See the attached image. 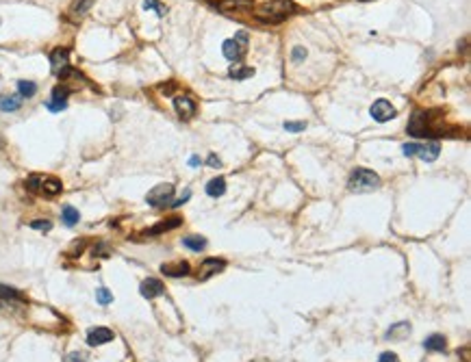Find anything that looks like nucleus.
Segmentation results:
<instances>
[{
  "label": "nucleus",
  "instance_id": "nucleus-38",
  "mask_svg": "<svg viewBox=\"0 0 471 362\" xmlns=\"http://www.w3.org/2000/svg\"><path fill=\"white\" fill-rule=\"evenodd\" d=\"M234 39H237V42H241V46H245V42H248V33H243V31H239L237 35H234Z\"/></svg>",
  "mask_w": 471,
  "mask_h": 362
},
{
  "label": "nucleus",
  "instance_id": "nucleus-9",
  "mask_svg": "<svg viewBox=\"0 0 471 362\" xmlns=\"http://www.w3.org/2000/svg\"><path fill=\"white\" fill-rule=\"evenodd\" d=\"M174 109L183 120H189V117H193V113H195V102L189 96H178L174 100Z\"/></svg>",
  "mask_w": 471,
  "mask_h": 362
},
{
  "label": "nucleus",
  "instance_id": "nucleus-4",
  "mask_svg": "<svg viewBox=\"0 0 471 362\" xmlns=\"http://www.w3.org/2000/svg\"><path fill=\"white\" fill-rule=\"evenodd\" d=\"M369 113H371V117H374L376 122H380V124H385V122H389V120H393V117L397 115V113H395V109L391 106V102H389V100H376L374 104H371Z\"/></svg>",
  "mask_w": 471,
  "mask_h": 362
},
{
  "label": "nucleus",
  "instance_id": "nucleus-10",
  "mask_svg": "<svg viewBox=\"0 0 471 362\" xmlns=\"http://www.w3.org/2000/svg\"><path fill=\"white\" fill-rule=\"evenodd\" d=\"M67 56H70V50L67 48H55L52 54H50V67L52 72H61L63 67H67Z\"/></svg>",
  "mask_w": 471,
  "mask_h": 362
},
{
  "label": "nucleus",
  "instance_id": "nucleus-13",
  "mask_svg": "<svg viewBox=\"0 0 471 362\" xmlns=\"http://www.w3.org/2000/svg\"><path fill=\"white\" fill-rule=\"evenodd\" d=\"M180 223H183L180 217H172V219H168V221H159L156 226L148 228L143 234H146V237H156V234H161V232H168V230H172V228H178Z\"/></svg>",
  "mask_w": 471,
  "mask_h": 362
},
{
  "label": "nucleus",
  "instance_id": "nucleus-3",
  "mask_svg": "<svg viewBox=\"0 0 471 362\" xmlns=\"http://www.w3.org/2000/svg\"><path fill=\"white\" fill-rule=\"evenodd\" d=\"M172 195H174V184L161 182V184H156L148 195H146V202H148L150 206H154V208H161V206H165V204H170Z\"/></svg>",
  "mask_w": 471,
  "mask_h": 362
},
{
  "label": "nucleus",
  "instance_id": "nucleus-1",
  "mask_svg": "<svg viewBox=\"0 0 471 362\" xmlns=\"http://www.w3.org/2000/svg\"><path fill=\"white\" fill-rule=\"evenodd\" d=\"M348 187L350 191L354 193H371L380 187V176L371 169H363L358 167L356 172H352L350 180H348Z\"/></svg>",
  "mask_w": 471,
  "mask_h": 362
},
{
  "label": "nucleus",
  "instance_id": "nucleus-21",
  "mask_svg": "<svg viewBox=\"0 0 471 362\" xmlns=\"http://www.w3.org/2000/svg\"><path fill=\"white\" fill-rule=\"evenodd\" d=\"M61 189H63V184H61V180H57V178H46L44 184H42V193H46V195H59Z\"/></svg>",
  "mask_w": 471,
  "mask_h": 362
},
{
  "label": "nucleus",
  "instance_id": "nucleus-40",
  "mask_svg": "<svg viewBox=\"0 0 471 362\" xmlns=\"http://www.w3.org/2000/svg\"><path fill=\"white\" fill-rule=\"evenodd\" d=\"M360 3H369V0H360Z\"/></svg>",
  "mask_w": 471,
  "mask_h": 362
},
{
  "label": "nucleus",
  "instance_id": "nucleus-20",
  "mask_svg": "<svg viewBox=\"0 0 471 362\" xmlns=\"http://www.w3.org/2000/svg\"><path fill=\"white\" fill-rule=\"evenodd\" d=\"M183 245L189 247V250H193V252H200V250L207 247V241H204L200 234H191V237H185V239H183Z\"/></svg>",
  "mask_w": 471,
  "mask_h": 362
},
{
  "label": "nucleus",
  "instance_id": "nucleus-11",
  "mask_svg": "<svg viewBox=\"0 0 471 362\" xmlns=\"http://www.w3.org/2000/svg\"><path fill=\"white\" fill-rule=\"evenodd\" d=\"M161 271L170 278H180V276H189V262L187 260H180V262H174V265H161Z\"/></svg>",
  "mask_w": 471,
  "mask_h": 362
},
{
  "label": "nucleus",
  "instance_id": "nucleus-15",
  "mask_svg": "<svg viewBox=\"0 0 471 362\" xmlns=\"http://www.w3.org/2000/svg\"><path fill=\"white\" fill-rule=\"evenodd\" d=\"M22 106V98L20 96H0V111L3 113H13Z\"/></svg>",
  "mask_w": 471,
  "mask_h": 362
},
{
  "label": "nucleus",
  "instance_id": "nucleus-5",
  "mask_svg": "<svg viewBox=\"0 0 471 362\" xmlns=\"http://www.w3.org/2000/svg\"><path fill=\"white\" fill-rule=\"evenodd\" d=\"M284 5H278V7H263V9H257V11H254V15H257L261 22H269V24H274V22H282L284 17H287V9H282Z\"/></svg>",
  "mask_w": 471,
  "mask_h": 362
},
{
  "label": "nucleus",
  "instance_id": "nucleus-25",
  "mask_svg": "<svg viewBox=\"0 0 471 362\" xmlns=\"http://www.w3.org/2000/svg\"><path fill=\"white\" fill-rule=\"evenodd\" d=\"M92 3H94V0H76V3L72 5V13H74L76 17L85 15V13H87V9L92 7Z\"/></svg>",
  "mask_w": 471,
  "mask_h": 362
},
{
  "label": "nucleus",
  "instance_id": "nucleus-27",
  "mask_svg": "<svg viewBox=\"0 0 471 362\" xmlns=\"http://www.w3.org/2000/svg\"><path fill=\"white\" fill-rule=\"evenodd\" d=\"M42 184H44L42 176H31V178L26 180V189L31 191V193H39V191H42Z\"/></svg>",
  "mask_w": 471,
  "mask_h": 362
},
{
  "label": "nucleus",
  "instance_id": "nucleus-23",
  "mask_svg": "<svg viewBox=\"0 0 471 362\" xmlns=\"http://www.w3.org/2000/svg\"><path fill=\"white\" fill-rule=\"evenodd\" d=\"M220 9H250L252 7V0H222L218 5Z\"/></svg>",
  "mask_w": 471,
  "mask_h": 362
},
{
  "label": "nucleus",
  "instance_id": "nucleus-7",
  "mask_svg": "<svg viewBox=\"0 0 471 362\" xmlns=\"http://www.w3.org/2000/svg\"><path fill=\"white\" fill-rule=\"evenodd\" d=\"M139 293H141V297H146V299H154V297L163 295V293H165V287H163V282H161V280H156V278H148V280H143V282H141Z\"/></svg>",
  "mask_w": 471,
  "mask_h": 362
},
{
  "label": "nucleus",
  "instance_id": "nucleus-39",
  "mask_svg": "<svg viewBox=\"0 0 471 362\" xmlns=\"http://www.w3.org/2000/svg\"><path fill=\"white\" fill-rule=\"evenodd\" d=\"M189 165H191V167H200V156H198V154H193L191 159H189Z\"/></svg>",
  "mask_w": 471,
  "mask_h": 362
},
{
  "label": "nucleus",
  "instance_id": "nucleus-36",
  "mask_svg": "<svg viewBox=\"0 0 471 362\" xmlns=\"http://www.w3.org/2000/svg\"><path fill=\"white\" fill-rule=\"evenodd\" d=\"M189 198H191V191H185L183 198H178V200H174V202H172V206H180V204H185Z\"/></svg>",
  "mask_w": 471,
  "mask_h": 362
},
{
  "label": "nucleus",
  "instance_id": "nucleus-32",
  "mask_svg": "<svg viewBox=\"0 0 471 362\" xmlns=\"http://www.w3.org/2000/svg\"><path fill=\"white\" fill-rule=\"evenodd\" d=\"M306 48H304V46H296V48H293V52H291V59H293V61H296V63H302L304 61V59H306Z\"/></svg>",
  "mask_w": 471,
  "mask_h": 362
},
{
  "label": "nucleus",
  "instance_id": "nucleus-18",
  "mask_svg": "<svg viewBox=\"0 0 471 362\" xmlns=\"http://www.w3.org/2000/svg\"><path fill=\"white\" fill-rule=\"evenodd\" d=\"M424 347L428 351H445L447 349V343H445V338L441 336V334H432V336H428L424 340Z\"/></svg>",
  "mask_w": 471,
  "mask_h": 362
},
{
  "label": "nucleus",
  "instance_id": "nucleus-12",
  "mask_svg": "<svg viewBox=\"0 0 471 362\" xmlns=\"http://www.w3.org/2000/svg\"><path fill=\"white\" fill-rule=\"evenodd\" d=\"M222 52H224V56H226L228 61H239L241 54H243V48H241V44L237 42V39H226V42L222 44Z\"/></svg>",
  "mask_w": 471,
  "mask_h": 362
},
{
  "label": "nucleus",
  "instance_id": "nucleus-31",
  "mask_svg": "<svg viewBox=\"0 0 471 362\" xmlns=\"http://www.w3.org/2000/svg\"><path fill=\"white\" fill-rule=\"evenodd\" d=\"M31 228L33 230H39V232H48L52 228V223L48 221V219H35V221H31Z\"/></svg>",
  "mask_w": 471,
  "mask_h": 362
},
{
  "label": "nucleus",
  "instance_id": "nucleus-29",
  "mask_svg": "<svg viewBox=\"0 0 471 362\" xmlns=\"http://www.w3.org/2000/svg\"><path fill=\"white\" fill-rule=\"evenodd\" d=\"M143 7L146 9H152L156 15H165V7L159 3V0H143Z\"/></svg>",
  "mask_w": 471,
  "mask_h": 362
},
{
  "label": "nucleus",
  "instance_id": "nucleus-6",
  "mask_svg": "<svg viewBox=\"0 0 471 362\" xmlns=\"http://www.w3.org/2000/svg\"><path fill=\"white\" fill-rule=\"evenodd\" d=\"M113 338H115V334H113L109 328H94V330L87 332V345H92V347L111 343Z\"/></svg>",
  "mask_w": 471,
  "mask_h": 362
},
{
  "label": "nucleus",
  "instance_id": "nucleus-19",
  "mask_svg": "<svg viewBox=\"0 0 471 362\" xmlns=\"http://www.w3.org/2000/svg\"><path fill=\"white\" fill-rule=\"evenodd\" d=\"M61 219H63V223L67 228H72V226H76V223L81 221V213H78L74 206H65L63 213H61Z\"/></svg>",
  "mask_w": 471,
  "mask_h": 362
},
{
  "label": "nucleus",
  "instance_id": "nucleus-8",
  "mask_svg": "<svg viewBox=\"0 0 471 362\" xmlns=\"http://www.w3.org/2000/svg\"><path fill=\"white\" fill-rule=\"evenodd\" d=\"M224 267H226V260H222V258H207L202 262V267H200V276L198 280H209L211 276H215V273H220L224 271Z\"/></svg>",
  "mask_w": 471,
  "mask_h": 362
},
{
  "label": "nucleus",
  "instance_id": "nucleus-34",
  "mask_svg": "<svg viewBox=\"0 0 471 362\" xmlns=\"http://www.w3.org/2000/svg\"><path fill=\"white\" fill-rule=\"evenodd\" d=\"M378 362H400V358L393 354V351H385V354H380Z\"/></svg>",
  "mask_w": 471,
  "mask_h": 362
},
{
  "label": "nucleus",
  "instance_id": "nucleus-37",
  "mask_svg": "<svg viewBox=\"0 0 471 362\" xmlns=\"http://www.w3.org/2000/svg\"><path fill=\"white\" fill-rule=\"evenodd\" d=\"M67 362H85V356L83 354H70L67 356Z\"/></svg>",
  "mask_w": 471,
  "mask_h": 362
},
{
  "label": "nucleus",
  "instance_id": "nucleus-22",
  "mask_svg": "<svg viewBox=\"0 0 471 362\" xmlns=\"http://www.w3.org/2000/svg\"><path fill=\"white\" fill-rule=\"evenodd\" d=\"M37 91V85L33 81H20L17 83V93L20 98H33Z\"/></svg>",
  "mask_w": 471,
  "mask_h": 362
},
{
  "label": "nucleus",
  "instance_id": "nucleus-16",
  "mask_svg": "<svg viewBox=\"0 0 471 362\" xmlns=\"http://www.w3.org/2000/svg\"><path fill=\"white\" fill-rule=\"evenodd\" d=\"M228 76L234 78V81H245V78H252L254 76V67H248V65H239L234 63L230 70H228Z\"/></svg>",
  "mask_w": 471,
  "mask_h": 362
},
{
  "label": "nucleus",
  "instance_id": "nucleus-2",
  "mask_svg": "<svg viewBox=\"0 0 471 362\" xmlns=\"http://www.w3.org/2000/svg\"><path fill=\"white\" fill-rule=\"evenodd\" d=\"M402 154L404 156H419L421 161L426 163H432L439 159L441 154V145L437 141H426V143H404L402 145Z\"/></svg>",
  "mask_w": 471,
  "mask_h": 362
},
{
  "label": "nucleus",
  "instance_id": "nucleus-26",
  "mask_svg": "<svg viewBox=\"0 0 471 362\" xmlns=\"http://www.w3.org/2000/svg\"><path fill=\"white\" fill-rule=\"evenodd\" d=\"M0 299H13V301H20V299H22V295H20V293H17L15 289H11V287L0 284Z\"/></svg>",
  "mask_w": 471,
  "mask_h": 362
},
{
  "label": "nucleus",
  "instance_id": "nucleus-33",
  "mask_svg": "<svg viewBox=\"0 0 471 362\" xmlns=\"http://www.w3.org/2000/svg\"><path fill=\"white\" fill-rule=\"evenodd\" d=\"M306 128V122H284V130L289 132H302Z\"/></svg>",
  "mask_w": 471,
  "mask_h": 362
},
{
  "label": "nucleus",
  "instance_id": "nucleus-17",
  "mask_svg": "<svg viewBox=\"0 0 471 362\" xmlns=\"http://www.w3.org/2000/svg\"><path fill=\"white\" fill-rule=\"evenodd\" d=\"M226 193V180L224 178H213L207 182V195L211 198H220V195Z\"/></svg>",
  "mask_w": 471,
  "mask_h": 362
},
{
  "label": "nucleus",
  "instance_id": "nucleus-30",
  "mask_svg": "<svg viewBox=\"0 0 471 362\" xmlns=\"http://www.w3.org/2000/svg\"><path fill=\"white\" fill-rule=\"evenodd\" d=\"M65 106H67V102H63V100H52V98H50V100L46 102V109H48V111H52V113H59V111H63Z\"/></svg>",
  "mask_w": 471,
  "mask_h": 362
},
{
  "label": "nucleus",
  "instance_id": "nucleus-35",
  "mask_svg": "<svg viewBox=\"0 0 471 362\" xmlns=\"http://www.w3.org/2000/svg\"><path fill=\"white\" fill-rule=\"evenodd\" d=\"M207 165L209 167H222V161H220V156H215V154H209V159H207Z\"/></svg>",
  "mask_w": 471,
  "mask_h": 362
},
{
  "label": "nucleus",
  "instance_id": "nucleus-24",
  "mask_svg": "<svg viewBox=\"0 0 471 362\" xmlns=\"http://www.w3.org/2000/svg\"><path fill=\"white\" fill-rule=\"evenodd\" d=\"M96 299H98V304H100V306H109L111 301H113V295H111V291H109V289L100 287V289L96 291Z\"/></svg>",
  "mask_w": 471,
  "mask_h": 362
},
{
  "label": "nucleus",
  "instance_id": "nucleus-14",
  "mask_svg": "<svg viewBox=\"0 0 471 362\" xmlns=\"http://www.w3.org/2000/svg\"><path fill=\"white\" fill-rule=\"evenodd\" d=\"M408 334H410V323H408V321H400V323L389 328L387 338L389 340H402V338H406Z\"/></svg>",
  "mask_w": 471,
  "mask_h": 362
},
{
  "label": "nucleus",
  "instance_id": "nucleus-28",
  "mask_svg": "<svg viewBox=\"0 0 471 362\" xmlns=\"http://www.w3.org/2000/svg\"><path fill=\"white\" fill-rule=\"evenodd\" d=\"M67 96H70V89H67L65 85H59V87H55V89H52V100L67 102Z\"/></svg>",
  "mask_w": 471,
  "mask_h": 362
}]
</instances>
